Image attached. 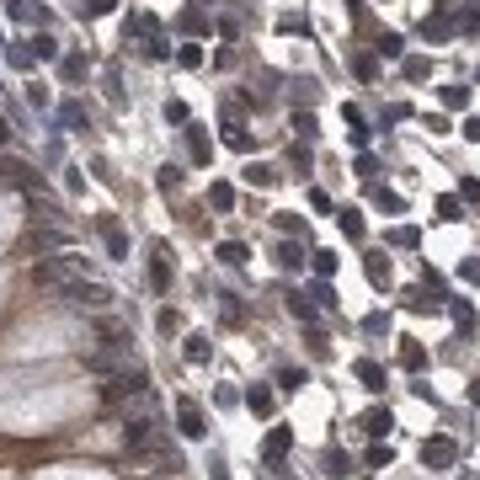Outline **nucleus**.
Listing matches in <instances>:
<instances>
[{
  "instance_id": "a211bd4d",
  "label": "nucleus",
  "mask_w": 480,
  "mask_h": 480,
  "mask_svg": "<svg viewBox=\"0 0 480 480\" xmlns=\"http://www.w3.org/2000/svg\"><path fill=\"white\" fill-rule=\"evenodd\" d=\"M395 427V421H390V411H368V416H363V432H373V438H379V432H390Z\"/></svg>"
},
{
  "instance_id": "c85d7f7f",
  "label": "nucleus",
  "mask_w": 480,
  "mask_h": 480,
  "mask_svg": "<svg viewBox=\"0 0 480 480\" xmlns=\"http://www.w3.org/2000/svg\"><path fill=\"white\" fill-rule=\"evenodd\" d=\"M379 54H384V59H400V37L384 32V37H379Z\"/></svg>"
},
{
  "instance_id": "c9c22d12",
  "label": "nucleus",
  "mask_w": 480,
  "mask_h": 480,
  "mask_svg": "<svg viewBox=\"0 0 480 480\" xmlns=\"http://www.w3.org/2000/svg\"><path fill=\"white\" fill-rule=\"evenodd\" d=\"M427 70H432L427 59H406V75H411V80H427Z\"/></svg>"
},
{
  "instance_id": "4468645a",
  "label": "nucleus",
  "mask_w": 480,
  "mask_h": 480,
  "mask_svg": "<svg viewBox=\"0 0 480 480\" xmlns=\"http://www.w3.org/2000/svg\"><path fill=\"white\" fill-rule=\"evenodd\" d=\"M219 262H224V267H240V262H246V256H251V251H246V246H240V240H224V246H219Z\"/></svg>"
},
{
  "instance_id": "f03ea898",
  "label": "nucleus",
  "mask_w": 480,
  "mask_h": 480,
  "mask_svg": "<svg viewBox=\"0 0 480 480\" xmlns=\"http://www.w3.org/2000/svg\"><path fill=\"white\" fill-rule=\"evenodd\" d=\"M59 294H64L70 304H80V310H112V299H118L107 283H91V277H70Z\"/></svg>"
},
{
  "instance_id": "f3484780",
  "label": "nucleus",
  "mask_w": 480,
  "mask_h": 480,
  "mask_svg": "<svg viewBox=\"0 0 480 480\" xmlns=\"http://www.w3.org/2000/svg\"><path fill=\"white\" fill-rule=\"evenodd\" d=\"M64 246H70L64 229H43V235H37V251H64Z\"/></svg>"
},
{
  "instance_id": "9b49d317",
  "label": "nucleus",
  "mask_w": 480,
  "mask_h": 480,
  "mask_svg": "<svg viewBox=\"0 0 480 480\" xmlns=\"http://www.w3.org/2000/svg\"><path fill=\"white\" fill-rule=\"evenodd\" d=\"M187 150H192V160H198V166H208V155H214V150H208V133H203V128H187Z\"/></svg>"
},
{
  "instance_id": "4c0bfd02",
  "label": "nucleus",
  "mask_w": 480,
  "mask_h": 480,
  "mask_svg": "<svg viewBox=\"0 0 480 480\" xmlns=\"http://www.w3.org/2000/svg\"><path fill=\"white\" fill-rule=\"evenodd\" d=\"M6 11H11L16 22H27V16H32V6H27V0H6Z\"/></svg>"
},
{
  "instance_id": "f8f14e48",
  "label": "nucleus",
  "mask_w": 480,
  "mask_h": 480,
  "mask_svg": "<svg viewBox=\"0 0 480 480\" xmlns=\"http://www.w3.org/2000/svg\"><path fill=\"white\" fill-rule=\"evenodd\" d=\"M208 203H214L219 214H229V208H235V187H229V181H214V187H208Z\"/></svg>"
},
{
  "instance_id": "2f4dec72",
  "label": "nucleus",
  "mask_w": 480,
  "mask_h": 480,
  "mask_svg": "<svg viewBox=\"0 0 480 480\" xmlns=\"http://www.w3.org/2000/svg\"><path fill=\"white\" fill-rule=\"evenodd\" d=\"M368 277H373V283H390V262H379V256H368Z\"/></svg>"
},
{
  "instance_id": "4be33fe9",
  "label": "nucleus",
  "mask_w": 480,
  "mask_h": 480,
  "mask_svg": "<svg viewBox=\"0 0 480 480\" xmlns=\"http://www.w3.org/2000/svg\"><path fill=\"white\" fill-rule=\"evenodd\" d=\"M187 363H208V336H187Z\"/></svg>"
},
{
  "instance_id": "72a5a7b5",
  "label": "nucleus",
  "mask_w": 480,
  "mask_h": 480,
  "mask_svg": "<svg viewBox=\"0 0 480 480\" xmlns=\"http://www.w3.org/2000/svg\"><path fill=\"white\" fill-rule=\"evenodd\" d=\"M224 144H229V150H251V133H240V128H229V133H224Z\"/></svg>"
},
{
  "instance_id": "0eeeda50",
  "label": "nucleus",
  "mask_w": 480,
  "mask_h": 480,
  "mask_svg": "<svg viewBox=\"0 0 480 480\" xmlns=\"http://www.w3.org/2000/svg\"><path fill=\"white\" fill-rule=\"evenodd\" d=\"M454 459H459V448L448 443V438H432V443H421V464H427V469H448Z\"/></svg>"
},
{
  "instance_id": "e433bc0d",
  "label": "nucleus",
  "mask_w": 480,
  "mask_h": 480,
  "mask_svg": "<svg viewBox=\"0 0 480 480\" xmlns=\"http://www.w3.org/2000/svg\"><path fill=\"white\" fill-rule=\"evenodd\" d=\"M160 331H166V336L181 331V315H176V310H160Z\"/></svg>"
},
{
  "instance_id": "a19ab883",
  "label": "nucleus",
  "mask_w": 480,
  "mask_h": 480,
  "mask_svg": "<svg viewBox=\"0 0 480 480\" xmlns=\"http://www.w3.org/2000/svg\"><path fill=\"white\" fill-rule=\"evenodd\" d=\"M112 6H118V0H91V6H85V11H91V16H107Z\"/></svg>"
},
{
  "instance_id": "bb28decb",
  "label": "nucleus",
  "mask_w": 480,
  "mask_h": 480,
  "mask_svg": "<svg viewBox=\"0 0 480 480\" xmlns=\"http://www.w3.org/2000/svg\"><path fill=\"white\" fill-rule=\"evenodd\" d=\"M454 320L459 331H475V304H454Z\"/></svg>"
},
{
  "instance_id": "f257e3e1",
  "label": "nucleus",
  "mask_w": 480,
  "mask_h": 480,
  "mask_svg": "<svg viewBox=\"0 0 480 480\" xmlns=\"http://www.w3.org/2000/svg\"><path fill=\"white\" fill-rule=\"evenodd\" d=\"M128 464L133 469H181V454L171 448V438H166V427L150 438V443H139V448H128Z\"/></svg>"
},
{
  "instance_id": "cd10ccee",
  "label": "nucleus",
  "mask_w": 480,
  "mask_h": 480,
  "mask_svg": "<svg viewBox=\"0 0 480 480\" xmlns=\"http://www.w3.org/2000/svg\"><path fill=\"white\" fill-rule=\"evenodd\" d=\"M336 219H342V229H347V235H352V240H358V235H363V219H358V214H352V208H342V214H336Z\"/></svg>"
},
{
  "instance_id": "9d476101",
  "label": "nucleus",
  "mask_w": 480,
  "mask_h": 480,
  "mask_svg": "<svg viewBox=\"0 0 480 480\" xmlns=\"http://www.w3.org/2000/svg\"><path fill=\"white\" fill-rule=\"evenodd\" d=\"M288 443H294V432H288V427H272V432H267V448H262V454H267V464H283Z\"/></svg>"
},
{
  "instance_id": "79ce46f5",
  "label": "nucleus",
  "mask_w": 480,
  "mask_h": 480,
  "mask_svg": "<svg viewBox=\"0 0 480 480\" xmlns=\"http://www.w3.org/2000/svg\"><path fill=\"white\" fill-rule=\"evenodd\" d=\"M208 475H214V480H229V475H224V459H219V454L208 459Z\"/></svg>"
},
{
  "instance_id": "a878e982",
  "label": "nucleus",
  "mask_w": 480,
  "mask_h": 480,
  "mask_svg": "<svg viewBox=\"0 0 480 480\" xmlns=\"http://www.w3.org/2000/svg\"><path fill=\"white\" fill-rule=\"evenodd\" d=\"M246 181H251V187H272V171H267V166H246Z\"/></svg>"
},
{
  "instance_id": "f704fd0d",
  "label": "nucleus",
  "mask_w": 480,
  "mask_h": 480,
  "mask_svg": "<svg viewBox=\"0 0 480 480\" xmlns=\"http://www.w3.org/2000/svg\"><path fill=\"white\" fill-rule=\"evenodd\" d=\"M219 310H224V320H240V304H235V294H219Z\"/></svg>"
},
{
  "instance_id": "aec40b11",
  "label": "nucleus",
  "mask_w": 480,
  "mask_h": 480,
  "mask_svg": "<svg viewBox=\"0 0 480 480\" xmlns=\"http://www.w3.org/2000/svg\"><path fill=\"white\" fill-rule=\"evenodd\" d=\"M6 59H11L16 70H27V64H32V43H11V48H6Z\"/></svg>"
},
{
  "instance_id": "ea45409f",
  "label": "nucleus",
  "mask_w": 480,
  "mask_h": 480,
  "mask_svg": "<svg viewBox=\"0 0 480 480\" xmlns=\"http://www.w3.org/2000/svg\"><path fill=\"white\" fill-rule=\"evenodd\" d=\"M166 123H187V107H181V102H166Z\"/></svg>"
},
{
  "instance_id": "58836bf2",
  "label": "nucleus",
  "mask_w": 480,
  "mask_h": 480,
  "mask_svg": "<svg viewBox=\"0 0 480 480\" xmlns=\"http://www.w3.org/2000/svg\"><path fill=\"white\" fill-rule=\"evenodd\" d=\"M160 187H166V192H171V187H181V171H176V166H166V171H160Z\"/></svg>"
},
{
  "instance_id": "20e7f679",
  "label": "nucleus",
  "mask_w": 480,
  "mask_h": 480,
  "mask_svg": "<svg viewBox=\"0 0 480 480\" xmlns=\"http://www.w3.org/2000/svg\"><path fill=\"white\" fill-rule=\"evenodd\" d=\"M139 390H150L144 368H118V373H107V400H128V395H139Z\"/></svg>"
},
{
  "instance_id": "c756f323",
  "label": "nucleus",
  "mask_w": 480,
  "mask_h": 480,
  "mask_svg": "<svg viewBox=\"0 0 480 480\" xmlns=\"http://www.w3.org/2000/svg\"><path fill=\"white\" fill-rule=\"evenodd\" d=\"M310 299L320 304V310H331V304H336V299H331V283H315V288H310Z\"/></svg>"
},
{
  "instance_id": "7ed1b4c3",
  "label": "nucleus",
  "mask_w": 480,
  "mask_h": 480,
  "mask_svg": "<svg viewBox=\"0 0 480 480\" xmlns=\"http://www.w3.org/2000/svg\"><path fill=\"white\" fill-rule=\"evenodd\" d=\"M32 277L43 288H64L70 277H85V262H80V256H48V262L32 267Z\"/></svg>"
},
{
  "instance_id": "ddd939ff",
  "label": "nucleus",
  "mask_w": 480,
  "mask_h": 480,
  "mask_svg": "<svg viewBox=\"0 0 480 480\" xmlns=\"http://www.w3.org/2000/svg\"><path fill=\"white\" fill-rule=\"evenodd\" d=\"M246 406H251L256 416H267V411H272V390H262V384H251V390H246Z\"/></svg>"
},
{
  "instance_id": "dca6fc26",
  "label": "nucleus",
  "mask_w": 480,
  "mask_h": 480,
  "mask_svg": "<svg viewBox=\"0 0 480 480\" xmlns=\"http://www.w3.org/2000/svg\"><path fill=\"white\" fill-rule=\"evenodd\" d=\"M288 315H294V320H304V325H315V304L299 299V294H288Z\"/></svg>"
},
{
  "instance_id": "393cba45",
  "label": "nucleus",
  "mask_w": 480,
  "mask_h": 480,
  "mask_svg": "<svg viewBox=\"0 0 480 480\" xmlns=\"http://www.w3.org/2000/svg\"><path fill=\"white\" fill-rule=\"evenodd\" d=\"M400 363H406V368H421V363H427V352H421L416 342H406V347H400Z\"/></svg>"
},
{
  "instance_id": "423d86ee",
  "label": "nucleus",
  "mask_w": 480,
  "mask_h": 480,
  "mask_svg": "<svg viewBox=\"0 0 480 480\" xmlns=\"http://www.w3.org/2000/svg\"><path fill=\"white\" fill-rule=\"evenodd\" d=\"M96 229H102V240H107V256H118V262H128V235H123V224L112 214L96 219Z\"/></svg>"
},
{
  "instance_id": "6ab92c4d",
  "label": "nucleus",
  "mask_w": 480,
  "mask_h": 480,
  "mask_svg": "<svg viewBox=\"0 0 480 480\" xmlns=\"http://www.w3.org/2000/svg\"><path fill=\"white\" fill-rule=\"evenodd\" d=\"M32 59H59V43H54V37H32Z\"/></svg>"
},
{
  "instance_id": "6e6552de",
  "label": "nucleus",
  "mask_w": 480,
  "mask_h": 480,
  "mask_svg": "<svg viewBox=\"0 0 480 480\" xmlns=\"http://www.w3.org/2000/svg\"><path fill=\"white\" fill-rule=\"evenodd\" d=\"M176 421H181V438H203V411H198V400H176Z\"/></svg>"
},
{
  "instance_id": "2eb2a0df",
  "label": "nucleus",
  "mask_w": 480,
  "mask_h": 480,
  "mask_svg": "<svg viewBox=\"0 0 480 480\" xmlns=\"http://www.w3.org/2000/svg\"><path fill=\"white\" fill-rule=\"evenodd\" d=\"M358 379H363V390H384V368H379V363H368V358L358 363Z\"/></svg>"
},
{
  "instance_id": "5701e85b",
  "label": "nucleus",
  "mask_w": 480,
  "mask_h": 480,
  "mask_svg": "<svg viewBox=\"0 0 480 480\" xmlns=\"http://www.w3.org/2000/svg\"><path fill=\"white\" fill-rule=\"evenodd\" d=\"M59 118H64V128H80V123H85V107H80V102H64Z\"/></svg>"
},
{
  "instance_id": "7c9ffc66",
  "label": "nucleus",
  "mask_w": 480,
  "mask_h": 480,
  "mask_svg": "<svg viewBox=\"0 0 480 480\" xmlns=\"http://www.w3.org/2000/svg\"><path fill=\"white\" fill-rule=\"evenodd\" d=\"M80 75H85V59H80V54H70V59H64V80H80Z\"/></svg>"
},
{
  "instance_id": "c03bdc74",
  "label": "nucleus",
  "mask_w": 480,
  "mask_h": 480,
  "mask_svg": "<svg viewBox=\"0 0 480 480\" xmlns=\"http://www.w3.org/2000/svg\"><path fill=\"white\" fill-rule=\"evenodd\" d=\"M469 400H475V406H480V379H475V384H469Z\"/></svg>"
},
{
  "instance_id": "39448f33",
  "label": "nucleus",
  "mask_w": 480,
  "mask_h": 480,
  "mask_svg": "<svg viewBox=\"0 0 480 480\" xmlns=\"http://www.w3.org/2000/svg\"><path fill=\"white\" fill-rule=\"evenodd\" d=\"M160 432V416L150 411V416H123V448H139V443H150Z\"/></svg>"
},
{
  "instance_id": "412c9836",
  "label": "nucleus",
  "mask_w": 480,
  "mask_h": 480,
  "mask_svg": "<svg viewBox=\"0 0 480 480\" xmlns=\"http://www.w3.org/2000/svg\"><path fill=\"white\" fill-rule=\"evenodd\" d=\"M277 267H288V272L304 267V251H299V246H277Z\"/></svg>"
},
{
  "instance_id": "37998d69",
  "label": "nucleus",
  "mask_w": 480,
  "mask_h": 480,
  "mask_svg": "<svg viewBox=\"0 0 480 480\" xmlns=\"http://www.w3.org/2000/svg\"><path fill=\"white\" fill-rule=\"evenodd\" d=\"M464 133H469V139L480 144V118H469V123H464Z\"/></svg>"
},
{
  "instance_id": "1a4fd4ad",
  "label": "nucleus",
  "mask_w": 480,
  "mask_h": 480,
  "mask_svg": "<svg viewBox=\"0 0 480 480\" xmlns=\"http://www.w3.org/2000/svg\"><path fill=\"white\" fill-rule=\"evenodd\" d=\"M150 288H155V294L171 288V251L166 246H155V256H150Z\"/></svg>"
},
{
  "instance_id": "473e14b6",
  "label": "nucleus",
  "mask_w": 480,
  "mask_h": 480,
  "mask_svg": "<svg viewBox=\"0 0 480 480\" xmlns=\"http://www.w3.org/2000/svg\"><path fill=\"white\" fill-rule=\"evenodd\" d=\"M315 272L331 277V272H336V256H331V251H315Z\"/></svg>"
},
{
  "instance_id": "a18cd8bd",
  "label": "nucleus",
  "mask_w": 480,
  "mask_h": 480,
  "mask_svg": "<svg viewBox=\"0 0 480 480\" xmlns=\"http://www.w3.org/2000/svg\"><path fill=\"white\" fill-rule=\"evenodd\" d=\"M6 133H11V128H6V123H0V144H6Z\"/></svg>"
},
{
  "instance_id": "b1692460",
  "label": "nucleus",
  "mask_w": 480,
  "mask_h": 480,
  "mask_svg": "<svg viewBox=\"0 0 480 480\" xmlns=\"http://www.w3.org/2000/svg\"><path fill=\"white\" fill-rule=\"evenodd\" d=\"M176 59L187 64V70H198V64H203V48H198V43H181V48H176Z\"/></svg>"
}]
</instances>
